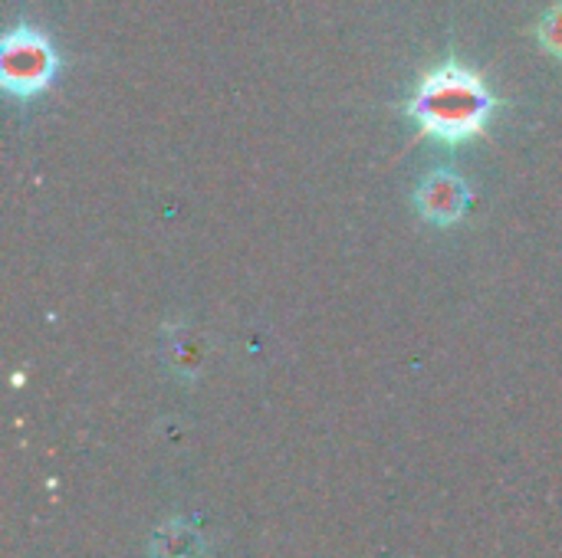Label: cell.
I'll list each match as a JSON object with an SVG mask.
<instances>
[{
	"mask_svg": "<svg viewBox=\"0 0 562 558\" xmlns=\"http://www.w3.org/2000/svg\"><path fill=\"white\" fill-rule=\"evenodd\" d=\"M497 109L501 102L484 76L454 53L422 72L412 95L402 102V115L412 122V128L441 148H461L474 138H484Z\"/></svg>",
	"mask_w": 562,
	"mask_h": 558,
	"instance_id": "6da1fadb",
	"label": "cell"
},
{
	"mask_svg": "<svg viewBox=\"0 0 562 558\" xmlns=\"http://www.w3.org/2000/svg\"><path fill=\"white\" fill-rule=\"evenodd\" d=\"M63 56L56 43L36 26H13L0 43V82L10 99L33 102L40 99L59 76Z\"/></svg>",
	"mask_w": 562,
	"mask_h": 558,
	"instance_id": "7a4b0ae2",
	"label": "cell"
},
{
	"mask_svg": "<svg viewBox=\"0 0 562 558\" xmlns=\"http://www.w3.org/2000/svg\"><path fill=\"white\" fill-rule=\"evenodd\" d=\"M468 207H471V184L451 168H435L415 191V210L431 227L461 224L468 217Z\"/></svg>",
	"mask_w": 562,
	"mask_h": 558,
	"instance_id": "3957f363",
	"label": "cell"
},
{
	"mask_svg": "<svg viewBox=\"0 0 562 558\" xmlns=\"http://www.w3.org/2000/svg\"><path fill=\"white\" fill-rule=\"evenodd\" d=\"M204 358V345L188 326H165V362L178 378H194Z\"/></svg>",
	"mask_w": 562,
	"mask_h": 558,
	"instance_id": "277c9868",
	"label": "cell"
},
{
	"mask_svg": "<svg viewBox=\"0 0 562 558\" xmlns=\"http://www.w3.org/2000/svg\"><path fill=\"white\" fill-rule=\"evenodd\" d=\"M201 539L194 529H188L184 523H165L155 533L151 543V556L155 558H201Z\"/></svg>",
	"mask_w": 562,
	"mask_h": 558,
	"instance_id": "5b68a950",
	"label": "cell"
},
{
	"mask_svg": "<svg viewBox=\"0 0 562 558\" xmlns=\"http://www.w3.org/2000/svg\"><path fill=\"white\" fill-rule=\"evenodd\" d=\"M533 36L540 43V49L553 59L562 62V0H557L553 7H547L533 26Z\"/></svg>",
	"mask_w": 562,
	"mask_h": 558,
	"instance_id": "8992f818",
	"label": "cell"
}]
</instances>
